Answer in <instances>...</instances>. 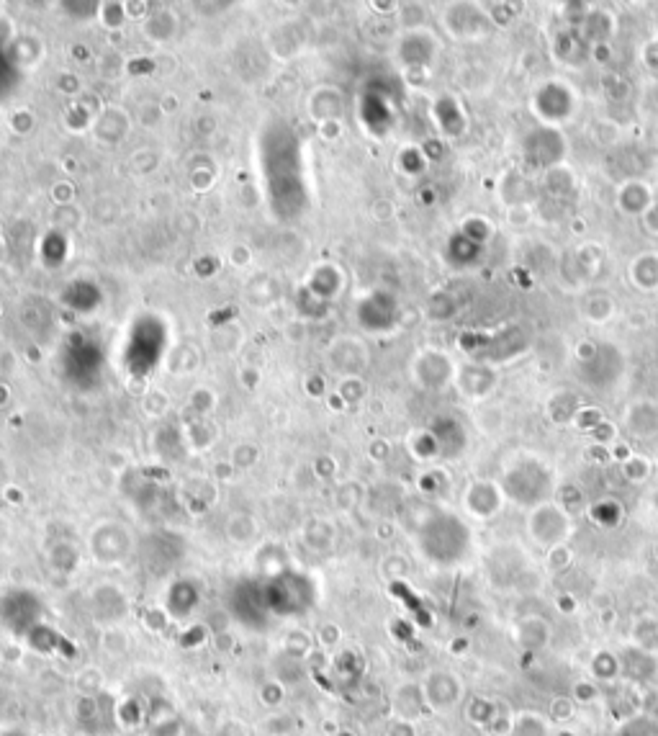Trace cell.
Here are the masks:
<instances>
[{"mask_svg":"<svg viewBox=\"0 0 658 736\" xmlns=\"http://www.w3.org/2000/svg\"><path fill=\"white\" fill-rule=\"evenodd\" d=\"M0 662H3V652H0Z\"/></svg>","mask_w":658,"mask_h":736,"instance_id":"7a4b0ae2","label":"cell"},{"mask_svg":"<svg viewBox=\"0 0 658 736\" xmlns=\"http://www.w3.org/2000/svg\"><path fill=\"white\" fill-rule=\"evenodd\" d=\"M458 680L448 672H435V675L427 677V700H430V706L435 708H448L453 706L455 700H458Z\"/></svg>","mask_w":658,"mask_h":736,"instance_id":"6da1fadb","label":"cell"}]
</instances>
